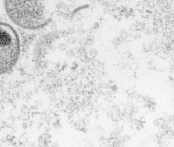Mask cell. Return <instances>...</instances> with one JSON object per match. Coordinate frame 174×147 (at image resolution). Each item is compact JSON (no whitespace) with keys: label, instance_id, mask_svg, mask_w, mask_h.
I'll return each mask as SVG.
<instances>
[{"label":"cell","instance_id":"cell-7","mask_svg":"<svg viewBox=\"0 0 174 147\" xmlns=\"http://www.w3.org/2000/svg\"><path fill=\"white\" fill-rule=\"evenodd\" d=\"M163 123V120L159 118L153 121V125L157 127H161Z\"/></svg>","mask_w":174,"mask_h":147},{"label":"cell","instance_id":"cell-4","mask_svg":"<svg viewBox=\"0 0 174 147\" xmlns=\"http://www.w3.org/2000/svg\"><path fill=\"white\" fill-rule=\"evenodd\" d=\"M76 53L78 55V57L80 58L87 55L86 50L84 46H81L78 47V52Z\"/></svg>","mask_w":174,"mask_h":147},{"label":"cell","instance_id":"cell-17","mask_svg":"<svg viewBox=\"0 0 174 147\" xmlns=\"http://www.w3.org/2000/svg\"><path fill=\"white\" fill-rule=\"evenodd\" d=\"M100 28V25L98 23V22H95L94 24V26L93 27V29H95V30H98Z\"/></svg>","mask_w":174,"mask_h":147},{"label":"cell","instance_id":"cell-11","mask_svg":"<svg viewBox=\"0 0 174 147\" xmlns=\"http://www.w3.org/2000/svg\"><path fill=\"white\" fill-rule=\"evenodd\" d=\"M130 138H131L130 136L129 135L125 134L123 136V137H122V138H121V139H122V141L125 142H127L130 141Z\"/></svg>","mask_w":174,"mask_h":147},{"label":"cell","instance_id":"cell-18","mask_svg":"<svg viewBox=\"0 0 174 147\" xmlns=\"http://www.w3.org/2000/svg\"><path fill=\"white\" fill-rule=\"evenodd\" d=\"M163 53L165 54H168L169 53V49L165 47V48L163 49Z\"/></svg>","mask_w":174,"mask_h":147},{"label":"cell","instance_id":"cell-10","mask_svg":"<svg viewBox=\"0 0 174 147\" xmlns=\"http://www.w3.org/2000/svg\"><path fill=\"white\" fill-rule=\"evenodd\" d=\"M85 31L84 29L83 28L81 27H79L77 29V34H78L79 35H80V36L83 35L85 33Z\"/></svg>","mask_w":174,"mask_h":147},{"label":"cell","instance_id":"cell-15","mask_svg":"<svg viewBox=\"0 0 174 147\" xmlns=\"http://www.w3.org/2000/svg\"><path fill=\"white\" fill-rule=\"evenodd\" d=\"M106 116L108 117V118L110 119H112L113 116V113L112 112V111H107L106 113Z\"/></svg>","mask_w":174,"mask_h":147},{"label":"cell","instance_id":"cell-20","mask_svg":"<svg viewBox=\"0 0 174 147\" xmlns=\"http://www.w3.org/2000/svg\"><path fill=\"white\" fill-rule=\"evenodd\" d=\"M112 90H113V91H116V90L117 89V88L116 86V85H114L112 87Z\"/></svg>","mask_w":174,"mask_h":147},{"label":"cell","instance_id":"cell-8","mask_svg":"<svg viewBox=\"0 0 174 147\" xmlns=\"http://www.w3.org/2000/svg\"><path fill=\"white\" fill-rule=\"evenodd\" d=\"M121 43V40L119 38V37H117L114 38L112 40V45L115 47H117V46L118 45H120Z\"/></svg>","mask_w":174,"mask_h":147},{"label":"cell","instance_id":"cell-5","mask_svg":"<svg viewBox=\"0 0 174 147\" xmlns=\"http://www.w3.org/2000/svg\"><path fill=\"white\" fill-rule=\"evenodd\" d=\"M88 56L90 58H95L97 56L98 54V51L95 47H91L90 49L88 52Z\"/></svg>","mask_w":174,"mask_h":147},{"label":"cell","instance_id":"cell-13","mask_svg":"<svg viewBox=\"0 0 174 147\" xmlns=\"http://www.w3.org/2000/svg\"><path fill=\"white\" fill-rule=\"evenodd\" d=\"M111 11L110 9L109 8V7H105L103 9V12L105 14H108Z\"/></svg>","mask_w":174,"mask_h":147},{"label":"cell","instance_id":"cell-14","mask_svg":"<svg viewBox=\"0 0 174 147\" xmlns=\"http://www.w3.org/2000/svg\"><path fill=\"white\" fill-rule=\"evenodd\" d=\"M76 31V30L74 28H69V31H68V33L69 34H71V35H73L74 34H75Z\"/></svg>","mask_w":174,"mask_h":147},{"label":"cell","instance_id":"cell-1","mask_svg":"<svg viewBox=\"0 0 174 147\" xmlns=\"http://www.w3.org/2000/svg\"><path fill=\"white\" fill-rule=\"evenodd\" d=\"M4 7L13 23L25 30H37L49 23L43 0H4Z\"/></svg>","mask_w":174,"mask_h":147},{"label":"cell","instance_id":"cell-21","mask_svg":"<svg viewBox=\"0 0 174 147\" xmlns=\"http://www.w3.org/2000/svg\"><path fill=\"white\" fill-rule=\"evenodd\" d=\"M163 115L164 117H166L168 116V113L166 112H164L163 113Z\"/></svg>","mask_w":174,"mask_h":147},{"label":"cell","instance_id":"cell-2","mask_svg":"<svg viewBox=\"0 0 174 147\" xmlns=\"http://www.w3.org/2000/svg\"><path fill=\"white\" fill-rule=\"evenodd\" d=\"M20 36L10 25L0 22V76L9 73L19 59Z\"/></svg>","mask_w":174,"mask_h":147},{"label":"cell","instance_id":"cell-3","mask_svg":"<svg viewBox=\"0 0 174 147\" xmlns=\"http://www.w3.org/2000/svg\"><path fill=\"white\" fill-rule=\"evenodd\" d=\"M128 33L127 30H125V29H121L119 33V38L120 39L121 42H124L128 38Z\"/></svg>","mask_w":174,"mask_h":147},{"label":"cell","instance_id":"cell-16","mask_svg":"<svg viewBox=\"0 0 174 147\" xmlns=\"http://www.w3.org/2000/svg\"><path fill=\"white\" fill-rule=\"evenodd\" d=\"M174 120V117L173 115H171L170 116H169L168 117V118L167 119V121H168V122H173Z\"/></svg>","mask_w":174,"mask_h":147},{"label":"cell","instance_id":"cell-12","mask_svg":"<svg viewBox=\"0 0 174 147\" xmlns=\"http://www.w3.org/2000/svg\"><path fill=\"white\" fill-rule=\"evenodd\" d=\"M67 55L69 57H73L75 56V53L73 50H69L67 51Z\"/></svg>","mask_w":174,"mask_h":147},{"label":"cell","instance_id":"cell-9","mask_svg":"<svg viewBox=\"0 0 174 147\" xmlns=\"http://www.w3.org/2000/svg\"><path fill=\"white\" fill-rule=\"evenodd\" d=\"M69 42L71 44H75L77 42L78 39L75 36H71L69 38Z\"/></svg>","mask_w":174,"mask_h":147},{"label":"cell","instance_id":"cell-6","mask_svg":"<svg viewBox=\"0 0 174 147\" xmlns=\"http://www.w3.org/2000/svg\"><path fill=\"white\" fill-rule=\"evenodd\" d=\"M81 60L82 63L84 64H88L92 61V58H90L88 56V55H85L81 57Z\"/></svg>","mask_w":174,"mask_h":147},{"label":"cell","instance_id":"cell-19","mask_svg":"<svg viewBox=\"0 0 174 147\" xmlns=\"http://www.w3.org/2000/svg\"><path fill=\"white\" fill-rule=\"evenodd\" d=\"M142 144L144 145H147L149 144V141L147 139H144L142 141Z\"/></svg>","mask_w":174,"mask_h":147}]
</instances>
